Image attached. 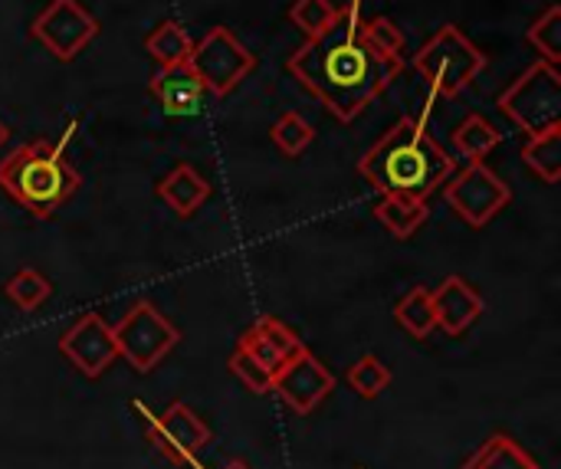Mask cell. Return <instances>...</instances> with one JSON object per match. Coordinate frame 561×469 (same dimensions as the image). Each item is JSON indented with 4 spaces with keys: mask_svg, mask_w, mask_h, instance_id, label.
Here are the masks:
<instances>
[{
    "mask_svg": "<svg viewBox=\"0 0 561 469\" xmlns=\"http://www.w3.org/2000/svg\"><path fill=\"white\" fill-rule=\"evenodd\" d=\"M460 469H542L513 437L506 434H493L490 441H483Z\"/></svg>",
    "mask_w": 561,
    "mask_h": 469,
    "instance_id": "obj_18",
    "label": "cell"
},
{
    "mask_svg": "<svg viewBox=\"0 0 561 469\" xmlns=\"http://www.w3.org/2000/svg\"><path fill=\"white\" fill-rule=\"evenodd\" d=\"M210 427L184 404H171L168 411H161L158 417L148 414V441L154 444V450L174 464V467H184V464H194L197 454L210 444Z\"/></svg>",
    "mask_w": 561,
    "mask_h": 469,
    "instance_id": "obj_10",
    "label": "cell"
},
{
    "mask_svg": "<svg viewBox=\"0 0 561 469\" xmlns=\"http://www.w3.org/2000/svg\"><path fill=\"white\" fill-rule=\"evenodd\" d=\"M59 355L72 362V368L85 378H102L115 358H118V345L112 335V325L99 316V312H85L79 316L66 335L59 339Z\"/></svg>",
    "mask_w": 561,
    "mask_h": 469,
    "instance_id": "obj_11",
    "label": "cell"
},
{
    "mask_svg": "<svg viewBox=\"0 0 561 469\" xmlns=\"http://www.w3.org/2000/svg\"><path fill=\"white\" fill-rule=\"evenodd\" d=\"M457 171V158L427 131L421 118H398L358 161V174L378 194L427 201Z\"/></svg>",
    "mask_w": 561,
    "mask_h": 469,
    "instance_id": "obj_2",
    "label": "cell"
},
{
    "mask_svg": "<svg viewBox=\"0 0 561 469\" xmlns=\"http://www.w3.org/2000/svg\"><path fill=\"white\" fill-rule=\"evenodd\" d=\"M151 95L158 99L161 112L171 118H191L201 112L204 105V82L197 79V72L191 69V62H178V66H158V72L148 79Z\"/></svg>",
    "mask_w": 561,
    "mask_h": 469,
    "instance_id": "obj_13",
    "label": "cell"
},
{
    "mask_svg": "<svg viewBox=\"0 0 561 469\" xmlns=\"http://www.w3.org/2000/svg\"><path fill=\"white\" fill-rule=\"evenodd\" d=\"M362 36L368 39V46H375L378 53H385V56H398L401 59V53H404V33H401V26L394 23V20H388V16H362Z\"/></svg>",
    "mask_w": 561,
    "mask_h": 469,
    "instance_id": "obj_27",
    "label": "cell"
},
{
    "mask_svg": "<svg viewBox=\"0 0 561 469\" xmlns=\"http://www.w3.org/2000/svg\"><path fill=\"white\" fill-rule=\"evenodd\" d=\"M273 391L296 411V414H312L332 391H335V375L309 352H296L289 362H283L273 375Z\"/></svg>",
    "mask_w": 561,
    "mask_h": 469,
    "instance_id": "obj_12",
    "label": "cell"
},
{
    "mask_svg": "<svg viewBox=\"0 0 561 469\" xmlns=\"http://www.w3.org/2000/svg\"><path fill=\"white\" fill-rule=\"evenodd\" d=\"M431 302H434V322L447 335H463L486 309L483 296L463 276H447L437 289H431Z\"/></svg>",
    "mask_w": 561,
    "mask_h": 469,
    "instance_id": "obj_14",
    "label": "cell"
},
{
    "mask_svg": "<svg viewBox=\"0 0 561 469\" xmlns=\"http://www.w3.org/2000/svg\"><path fill=\"white\" fill-rule=\"evenodd\" d=\"M431 217L427 201L421 197H404V194H381V201L375 204V220L394 237V240H411L424 220Z\"/></svg>",
    "mask_w": 561,
    "mask_h": 469,
    "instance_id": "obj_17",
    "label": "cell"
},
{
    "mask_svg": "<svg viewBox=\"0 0 561 469\" xmlns=\"http://www.w3.org/2000/svg\"><path fill=\"white\" fill-rule=\"evenodd\" d=\"M0 191L33 217L49 220L79 191V171L69 164L62 145L36 138L0 161Z\"/></svg>",
    "mask_w": 561,
    "mask_h": 469,
    "instance_id": "obj_3",
    "label": "cell"
},
{
    "mask_svg": "<svg viewBox=\"0 0 561 469\" xmlns=\"http://www.w3.org/2000/svg\"><path fill=\"white\" fill-rule=\"evenodd\" d=\"M270 138L286 158H299L316 141V128L299 112H283L276 118V125L270 128Z\"/></svg>",
    "mask_w": 561,
    "mask_h": 469,
    "instance_id": "obj_25",
    "label": "cell"
},
{
    "mask_svg": "<svg viewBox=\"0 0 561 469\" xmlns=\"http://www.w3.org/2000/svg\"><path fill=\"white\" fill-rule=\"evenodd\" d=\"M526 39L536 46V53H542L546 62L559 66L561 62V7L552 3L546 7V13L539 20H533V26L526 30Z\"/></svg>",
    "mask_w": 561,
    "mask_h": 469,
    "instance_id": "obj_26",
    "label": "cell"
},
{
    "mask_svg": "<svg viewBox=\"0 0 561 469\" xmlns=\"http://www.w3.org/2000/svg\"><path fill=\"white\" fill-rule=\"evenodd\" d=\"M237 348L250 352L263 368H270V371L276 375V368H279L283 362H289L296 352H302L306 345L299 342V335H296L286 322H279V319H273V316H263V319H256V322L240 335Z\"/></svg>",
    "mask_w": 561,
    "mask_h": 469,
    "instance_id": "obj_15",
    "label": "cell"
},
{
    "mask_svg": "<svg viewBox=\"0 0 561 469\" xmlns=\"http://www.w3.org/2000/svg\"><path fill=\"white\" fill-rule=\"evenodd\" d=\"M444 197L460 220H467L470 227H486L513 204V187L493 168L473 161L444 181Z\"/></svg>",
    "mask_w": 561,
    "mask_h": 469,
    "instance_id": "obj_8",
    "label": "cell"
},
{
    "mask_svg": "<svg viewBox=\"0 0 561 469\" xmlns=\"http://www.w3.org/2000/svg\"><path fill=\"white\" fill-rule=\"evenodd\" d=\"M414 69L440 99H457L486 69V53L454 23L440 26L417 53Z\"/></svg>",
    "mask_w": 561,
    "mask_h": 469,
    "instance_id": "obj_4",
    "label": "cell"
},
{
    "mask_svg": "<svg viewBox=\"0 0 561 469\" xmlns=\"http://www.w3.org/2000/svg\"><path fill=\"white\" fill-rule=\"evenodd\" d=\"M335 13H339V7L332 0H293L289 23L299 26L306 36H316V33H322L335 20Z\"/></svg>",
    "mask_w": 561,
    "mask_h": 469,
    "instance_id": "obj_28",
    "label": "cell"
},
{
    "mask_svg": "<svg viewBox=\"0 0 561 469\" xmlns=\"http://www.w3.org/2000/svg\"><path fill=\"white\" fill-rule=\"evenodd\" d=\"M523 164L542 178L546 184H559L561 181V125L549 128L542 135H529V141L523 145Z\"/></svg>",
    "mask_w": 561,
    "mask_h": 469,
    "instance_id": "obj_20",
    "label": "cell"
},
{
    "mask_svg": "<svg viewBox=\"0 0 561 469\" xmlns=\"http://www.w3.org/2000/svg\"><path fill=\"white\" fill-rule=\"evenodd\" d=\"M3 293H7V299H10L20 312H36V309L53 296V283H49L43 273L23 266V270H16V273L3 283Z\"/></svg>",
    "mask_w": 561,
    "mask_h": 469,
    "instance_id": "obj_23",
    "label": "cell"
},
{
    "mask_svg": "<svg viewBox=\"0 0 561 469\" xmlns=\"http://www.w3.org/2000/svg\"><path fill=\"white\" fill-rule=\"evenodd\" d=\"M154 191L178 217H191L194 210H201L207 204L210 181L201 171H194L191 164H178L168 178H161V184Z\"/></svg>",
    "mask_w": 561,
    "mask_h": 469,
    "instance_id": "obj_16",
    "label": "cell"
},
{
    "mask_svg": "<svg viewBox=\"0 0 561 469\" xmlns=\"http://www.w3.org/2000/svg\"><path fill=\"white\" fill-rule=\"evenodd\" d=\"M286 69L339 122H352L394 85L404 72V59L368 46L362 36V10L358 3H348L339 7L335 20L322 33L309 36L289 56Z\"/></svg>",
    "mask_w": 561,
    "mask_h": 469,
    "instance_id": "obj_1",
    "label": "cell"
},
{
    "mask_svg": "<svg viewBox=\"0 0 561 469\" xmlns=\"http://www.w3.org/2000/svg\"><path fill=\"white\" fill-rule=\"evenodd\" d=\"M345 381H348V388H352L358 398L375 401L378 394H385V391L391 388L394 375H391V368H388L381 358H375V355H362V358L348 368Z\"/></svg>",
    "mask_w": 561,
    "mask_h": 469,
    "instance_id": "obj_24",
    "label": "cell"
},
{
    "mask_svg": "<svg viewBox=\"0 0 561 469\" xmlns=\"http://www.w3.org/2000/svg\"><path fill=\"white\" fill-rule=\"evenodd\" d=\"M187 62L210 95H230L256 69V56L227 26H210L194 43Z\"/></svg>",
    "mask_w": 561,
    "mask_h": 469,
    "instance_id": "obj_7",
    "label": "cell"
},
{
    "mask_svg": "<svg viewBox=\"0 0 561 469\" xmlns=\"http://www.w3.org/2000/svg\"><path fill=\"white\" fill-rule=\"evenodd\" d=\"M227 368L253 391V394H270L273 391V371L270 368H263L250 352H243V348H233V355H230V362H227Z\"/></svg>",
    "mask_w": 561,
    "mask_h": 469,
    "instance_id": "obj_29",
    "label": "cell"
},
{
    "mask_svg": "<svg viewBox=\"0 0 561 469\" xmlns=\"http://www.w3.org/2000/svg\"><path fill=\"white\" fill-rule=\"evenodd\" d=\"M7 138H10V128H7V125H3V122H0V148H3V145H7Z\"/></svg>",
    "mask_w": 561,
    "mask_h": 469,
    "instance_id": "obj_30",
    "label": "cell"
},
{
    "mask_svg": "<svg viewBox=\"0 0 561 469\" xmlns=\"http://www.w3.org/2000/svg\"><path fill=\"white\" fill-rule=\"evenodd\" d=\"M500 141H503V131H500L490 118H483L480 112H470V115L457 125V131H454V148H457V155H460L467 164L483 161Z\"/></svg>",
    "mask_w": 561,
    "mask_h": 469,
    "instance_id": "obj_19",
    "label": "cell"
},
{
    "mask_svg": "<svg viewBox=\"0 0 561 469\" xmlns=\"http://www.w3.org/2000/svg\"><path fill=\"white\" fill-rule=\"evenodd\" d=\"M394 322H398L408 335H414L417 342L431 339V332L437 329L431 289H427V286H414V289L394 306Z\"/></svg>",
    "mask_w": 561,
    "mask_h": 469,
    "instance_id": "obj_22",
    "label": "cell"
},
{
    "mask_svg": "<svg viewBox=\"0 0 561 469\" xmlns=\"http://www.w3.org/2000/svg\"><path fill=\"white\" fill-rule=\"evenodd\" d=\"M145 49L148 56L158 62V66H178V62H187L191 59V49H194V39L187 36V30L174 20H164L158 23L148 36H145Z\"/></svg>",
    "mask_w": 561,
    "mask_h": 469,
    "instance_id": "obj_21",
    "label": "cell"
},
{
    "mask_svg": "<svg viewBox=\"0 0 561 469\" xmlns=\"http://www.w3.org/2000/svg\"><path fill=\"white\" fill-rule=\"evenodd\" d=\"M30 36L56 59L69 62L99 36V20L79 0H49L30 23Z\"/></svg>",
    "mask_w": 561,
    "mask_h": 469,
    "instance_id": "obj_9",
    "label": "cell"
},
{
    "mask_svg": "<svg viewBox=\"0 0 561 469\" xmlns=\"http://www.w3.org/2000/svg\"><path fill=\"white\" fill-rule=\"evenodd\" d=\"M118 358H125L138 375H151L181 342L178 325L161 316L151 302H135L128 316L112 329Z\"/></svg>",
    "mask_w": 561,
    "mask_h": 469,
    "instance_id": "obj_6",
    "label": "cell"
},
{
    "mask_svg": "<svg viewBox=\"0 0 561 469\" xmlns=\"http://www.w3.org/2000/svg\"><path fill=\"white\" fill-rule=\"evenodd\" d=\"M224 469H250V467H247V464H240V460H230Z\"/></svg>",
    "mask_w": 561,
    "mask_h": 469,
    "instance_id": "obj_31",
    "label": "cell"
},
{
    "mask_svg": "<svg viewBox=\"0 0 561 469\" xmlns=\"http://www.w3.org/2000/svg\"><path fill=\"white\" fill-rule=\"evenodd\" d=\"M500 112L526 135H542L561 125V76L559 66L536 59L503 95Z\"/></svg>",
    "mask_w": 561,
    "mask_h": 469,
    "instance_id": "obj_5",
    "label": "cell"
}]
</instances>
